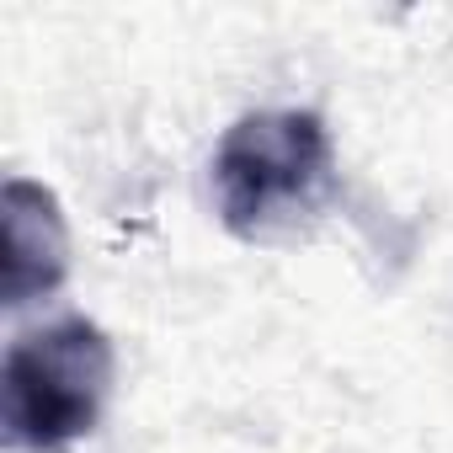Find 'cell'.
I'll return each instance as SVG.
<instances>
[{
    "instance_id": "obj_1",
    "label": "cell",
    "mask_w": 453,
    "mask_h": 453,
    "mask_svg": "<svg viewBox=\"0 0 453 453\" xmlns=\"http://www.w3.org/2000/svg\"><path fill=\"white\" fill-rule=\"evenodd\" d=\"M112 342L96 320L65 315L17 336L0 363V421L17 453H70L112 395Z\"/></svg>"
},
{
    "instance_id": "obj_2",
    "label": "cell",
    "mask_w": 453,
    "mask_h": 453,
    "mask_svg": "<svg viewBox=\"0 0 453 453\" xmlns=\"http://www.w3.org/2000/svg\"><path fill=\"white\" fill-rule=\"evenodd\" d=\"M331 187V134L320 112H246L213 155V192L224 230L257 241L278 219L315 208Z\"/></svg>"
},
{
    "instance_id": "obj_3",
    "label": "cell",
    "mask_w": 453,
    "mask_h": 453,
    "mask_svg": "<svg viewBox=\"0 0 453 453\" xmlns=\"http://www.w3.org/2000/svg\"><path fill=\"white\" fill-rule=\"evenodd\" d=\"M70 273V224L49 187L12 176L0 187V299L12 310L54 294Z\"/></svg>"
}]
</instances>
